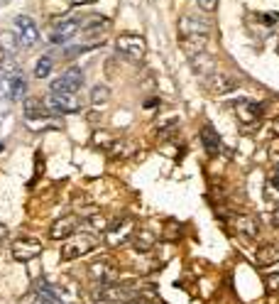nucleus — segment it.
Masks as SVG:
<instances>
[{
	"instance_id": "9b49d317",
	"label": "nucleus",
	"mask_w": 279,
	"mask_h": 304,
	"mask_svg": "<svg viewBox=\"0 0 279 304\" xmlns=\"http://www.w3.org/2000/svg\"><path fill=\"white\" fill-rule=\"evenodd\" d=\"M10 255H12V260H17V263H29V260H34L37 255H42V243L37 241V238H17L12 248H10Z\"/></svg>"
},
{
	"instance_id": "9d476101",
	"label": "nucleus",
	"mask_w": 279,
	"mask_h": 304,
	"mask_svg": "<svg viewBox=\"0 0 279 304\" xmlns=\"http://www.w3.org/2000/svg\"><path fill=\"white\" fill-rule=\"evenodd\" d=\"M44 103L54 116H66V113H79L81 111V101L76 96H66V93H49L44 98Z\"/></svg>"
},
{
	"instance_id": "f03ea898",
	"label": "nucleus",
	"mask_w": 279,
	"mask_h": 304,
	"mask_svg": "<svg viewBox=\"0 0 279 304\" xmlns=\"http://www.w3.org/2000/svg\"><path fill=\"white\" fill-rule=\"evenodd\" d=\"M115 49L123 59L133 61V64H140L144 61V54H147V42L142 34H135V32H125L115 39Z\"/></svg>"
},
{
	"instance_id": "412c9836",
	"label": "nucleus",
	"mask_w": 279,
	"mask_h": 304,
	"mask_svg": "<svg viewBox=\"0 0 279 304\" xmlns=\"http://www.w3.org/2000/svg\"><path fill=\"white\" fill-rule=\"evenodd\" d=\"M52 66H54V59H52L49 54L39 57L37 64H34V76H37V79H47V76L52 74Z\"/></svg>"
},
{
	"instance_id": "423d86ee",
	"label": "nucleus",
	"mask_w": 279,
	"mask_h": 304,
	"mask_svg": "<svg viewBox=\"0 0 279 304\" xmlns=\"http://www.w3.org/2000/svg\"><path fill=\"white\" fill-rule=\"evenodd\" d=\"M203 86L213 96H225V93H233L235 89H240V79H235L228 71H211L208 76H203Z\"/></svg>"
},
{
	"instance_id": "4468645a",
	"label": "nucleus",
	"mask_w": 279,
	"mask_h": 304,
	"mask_svg": "<svg viewBox=\"0 0 279 304\" xmlns=\"http://www.w3.org/2000/svg\"><path fill=\"white\" fill-rule=\"evenodd\" d=\"M88 275H91V280L98 282V285H111V282H115V270L111 268V263H106V260L93 263V265L88 268Z\"/></svg>"
},
{
	"instance_id": "7ed1b4c3",
	"label": "nucleus",
	"mask_w": 279,
	"mask_h": 304,
	"mask_svg": "<svg viewBox=\"0 0 279 304\" xmlns=\"http://www.w3.org/2000/svg\"><path fill=\"white\" fill-rule=\"evenodd\" d=\"M84 27V17L81 15H64L54 20V34L49 37L52 44H66L71 37H76Z\"/></svg>"
},
{
	"instance_id": "39448f33",
	"label": "nucleus",
	"mask_w": 279,
	"mask_h": 304,
	"mask_svg": "<svg viewBox=\"0 0 279 304\" xmlns=\"http://www.w3.org/2000/svg\"><path fill=\"white\" fill-rule=\"evenodd\" d=\"M84 86V71L79 66L66 69L59 79H52L49 84V93H66V96H76L79 89Z\"/></svg>"
},
{
	"instance_id": "7c9ffc66",
	"label": "nucleus",
	"mask_w": 279,
	"mask_h": 304,
	"mask_svg": "<svg viewBox=\"0 0 279 304\" xmlns=\"http://www.w3.org/2000/svg\"><path fill=\"white\" fill-rule=\"evenodd\" d=\"M272 223H275V226L279 228V206L275 209V213H272Z\"/></svg>"
},
{
	"instance_id": "ddd939ff",
	"label": "nucleus",
	"mask_w": 279,
	"mask_h": 304,
	"mask_svg": "<svg viewBox=\"0 0 279 304\" xmlns=\"http://www.w3.org/2000/svg\"><path fill=\"white\" fill-rule=\"evenodd\" d=\"M230 226H233V231H238V233H243L248 238H257V233H260L257 218L255 216H245V213H230Z\"/></svg>"
},
{
	"instance_id": "a211bd4d",
	"label": "nucleus",
	"mask_w": 279,
	"mask_h": 304,
	"mask_svg": "<svg viewBox=\"0 0 279 304\" xmlns=\"http://www.w3.org/2000/svg\"><path fill=\"white\" fill-rule=\"evenodd\" d=\"M154 241H157V236H154L149 228H140V231H135V236H133V245H135V250H138V253H147V250H152Z\"/></svg>"
},
{
	"instance_id": "393cba45",
	"label": "nucleus",
	"mask_w": 279,
	"mask_h": 304,
	"mask_svg": "<svg viewBox=\"0 0 279 304\" xmlns=\"http://www.w3.org/2000/svg\"><path fill=\"white\" fill-rule=\"evenodd\" d=\"M265 287H267V292H277L279 290V275H270V277L265 280Z\"/></svg>"
},
{
	"instance_id": "dca6fc26",
	"label": "nucleus",
	"mask_w": 279,
	"mask_h": 304,
	"mask_svg": "<svg viewBox=\"0 0 279 304\" xmlns=\"http://www.w3.org/2000/svg\"><path fill=\"white\" fill-rule=\"evenodd\" d=\"M130 228H133V223H130V218H120V221H115L113 226H108V243L111 245H120L128 236H130Z\"/></svg>"
},
{
	"instance_id": "20e7f679",
	"label": "nucleus",
	"mask_w": 279,
	"mask_h": 304,
	"mask_svg": "<svg viewBox=\"0 0 279 304\" xmlns=\"http://www.w3.org/2000/svg\"><path fill=\"white\" fill-rule=\"evenodd\" d=\"M27 89V79L20 69H15L12 74H2V79H0V96H5L10 101H25Z\"/></svg>"
},
{
	"instance_id": "c756f323",
	"label": "nucleus",
	"mask_w": 279,
	"mask_h": 304,
	"mask_svg": "<svg viewBox=\"0 0 279 304\" xmlns=\"http://www.w3.org/2000/svg\"><path fill=\"white\" fill-rule=\"evenodd\" d=\"M66 2H71V5H91L96 0H66Z\"/></svg>"
},
{
	"instance_id": "cd10ccee",
	"label": "nucleus",
	"mask_w": 279,
	"mask_h": 304,
	"mask_svg": "<svg viewBox=\"0 0 279 304\" xmlns=\"http://www.w3.org/2000/svg\"><path fill=\"white\" fill-rule=\"evenodd\" d=\"M5 241H7V226H5V223H0V245L5 243Z\"/></svg>"
},
{
	"instance_id": "f8f14e48",
	"label": "nucleus",
	"mask_w": 279,
	"mask_h": 304,
	"mask_svg": "<svg viewBox=\"0 0 279 304\" xmlns=\"http://www.w3.org/2000/svg\"><path fill=\"white\" fill-rule=\"evenodd\" d=\"M79 228V218L76 216H61L49 226V238L52 241H66L69 236H74Z\"/></svg>"
},
{
	"instance_id": "b1692460",
	"label": "nucleus",
	"mask_w": 279,
	"mask_h": 304,
	"mask_svg": "<svg viewBox=\"0 0 279 304\" xmlns=\"http://www.w3.org/2000/svg\"><path fill=\"white\" fill-rule=\"evenodd\" d=\"M257 20L272 27V25H277V22H279V15L275 12V10H272V12H260V15H257Z\"/></svg>"
},
{
	"instance_id": "6e6552de",
	"label": "nucleus",
	"mask_w": 279,
	"mask_h": 304,
	"mask_svg": "<svg viewBox=\"0 0 279 304\" xmlns=\"http://www.w3.org/2000/svg\"><path fill=\"white\" fill-rule=\"evenodd\" d=\"M233 108H235V116H238V121L243 123V125H255V123L265 116V111H267L265 103L250 101V98H238V101H233Z\"/></svg>"
},
{
	"instance_id": "bb28decb",
	"label": "nucleus",
	"mask_w": 279,
	"mask_h": 304,
	"mask_svg": "<svg viewBox=\"0 0 279 304\" xmlns=\"http://www.w3.org/2000/svg\"><path fill=\"white\" fill-rule=\"evenodd\" d=\"M123 304H149V302H147L144 297H140V295H135L133 300H128V302H123Z\"/></svg>"
},
{
	"instance_id": "c85d7f7f",
	"label": "nucleus",
	"mask_w": 279,
	"mask_h": 304,
	"mask_svg": "<svg viewBox=\"0 0 279 304\" xmlns=\"http://www.w3.org/2000/svg\"><path fill=\"white\" fill-rule=\"evenodd\" d=\"M270 182H272V186H277L279 189V164L275 167V174H272V179H270Z\"/></svg>"
},
{
	"instance_id": "a878e982",
	"label": "nucleus",
	"mask_w": 279,
	"mask_h": 304,
	"mask_svg": "<svg viewBox=\"0 0 279 304\" xmlns=\"http://www.w3.org/2000/svg\"><path fill=\"white\" fill-rule=\"evenodd\" d=\"M196 2H198V7L206 10V12H213V10L218 7V0H196Z\"/></svg>"
},
{
	"instance_id": "6ab92c4d",
	"label": "nucleus",
	"mask_w": 279,
	"mask_h": 304,
	"mask_svg": "<svg viewBox=\"0 0 279 304\" xmlns=\"http://www.w3.org/2000/svg\"><path fill=\"white\" fill-rule=\"evenodd\" d=\"M191 61V69H194L198 76H208L211 74V66H213V57L208 54V52H198L194 57H189Z\"/></svg>"
},
{
	"instance_id": "0eeeda50",
	"label": "nucleus",
	"mask_w": 279,
	"mask_h": 304,
	"mask_svg": "<svg viewBox=\"0 0 279 304\" xmlns=\"http://www.w3.org/2000/svg\"><path fill=\"white\" fill-rule=\"evenodd\" d=\"M96 248V238L86 236V233H74L66 238V243L61 248V260H76L86 253H91Z\"/></svg>"
},
{
	"instance_id": "f3484780",
	"label": "nucleus",
	"mask_w": 279,
	"mask_h": 304,
	"mask_svg": "<svg viewBox=\"0 0 279 304\" xmlns=\"http://www.w3.org/2000/svg\"><path fill=\"white\" fill-rule=\"evenodd\" d=\"M279 263V243H265L257 250V265L262 268H272Z\"/></svg>"
},
{
	"instance_id": "5701e85b",
	"label": "nucleus",
	"mask_w": 279,
	"mask_h": 304,
	"mask_svg": "<svg viewBox=\"0 0 279 304\" xmlns=\"http://www.w3.org/2000/svg\"><path fill=\"white\" fill-rule=\"evenodd\" d=\"M96 44H79V47H64V57L66 59H74V57H79L81 52H88V49H93Z\"/></svg>"
},
{
	"instance_id": "f257e3e1",
	"label": "nucleus",
	"mask_w": 279,
	"mask_h": 304,
	"mask_svg": "<svg viewBox=\"0 0 279 304\" xmlns=\"http://www.w3.org/2000/svg\"><path fill=\"white\" fill-rule=\"evenodd\" d=\"M211 34H213V22L206 15H181L179 17V42L189 57L206 52Z\"/></svg>"
},
{
	"instance_id": "4be33fe9",
	"label": "nucleus",
	"mask_w": 279,
	"mask_h": 304,
	"mask_svg": "<svg viewBox=\"0 0 279 304\" xmlns=\"http://www.w3.org/2000/svg\"><path fill=\"white\" fill-rule=\"evenodd\" d=\"M108 98H111V89H108L106 84L93 86V91H91V103H93V106H101V103H106Z\"/></svg>"
},
{
	"instance_id": "1a4fd4ad",
	"label": "nucleus",
	"mask_w": 279,
	"mask_h": 304,
	"mask_svg": "<svg viewBox=\"0 0 279 304\" xmlns=\"http://www.w3.org/2000/svg\"><path fill=\"white\" fill-rule=\"evenodd\" d=\"M12 32L20 42V47H34L39 42V30L34 25V20L27 15H15L12 20Z\"/></svg>"
},
{
	"instance_id": "aec40b11",
	"label": "nucleus",
	"mask_w": 279,
	"mask_h": 304,
	"mask_svg": "<svg viewBox=\"0 0 279 304\" xmlns=\"http://www.w3.org/2000/svg\"><path fill=\"white\" fill-rule=\"evenodd\" d=\"M91 143H93V148H98V150H113V145H115V138H113L111 133H103V130H98V133H93V138H91Z\"/></svg>"
},
{
	"instance_id": "2eb2a0df",
	"label": "nucleus",
	"mask_w": 279,
	"mask_h": 304,
	"mask_svg": "<svg viewBox=\"0 0 279 304\" xmlns=\"http://www.w3.org/2000/svg\"><path fill=\"white\" fill-rule=\"evenodd\" d=\"M198 135H201V145H203V150L208 152V154H218V152H221V145H223V143H221V135L216 133L213 125H203Z\"/></svg>"
}]
</instances>
